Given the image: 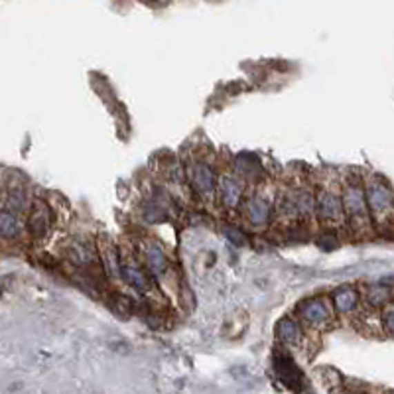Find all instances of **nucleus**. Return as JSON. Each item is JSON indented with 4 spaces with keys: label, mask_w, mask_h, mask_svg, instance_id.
Instances as JSON below:
<instances>
[{
    "label": "nucleus",
    "mask_w": 394,
    "mask_h": 394,
    "mask_svg": "<svg viewBox=\"0 0 394 394\" xmlns=\"http://www.w3.org/2000/svg\"><path fill=\"white\" fill-rule=\"evenodd\" d=\"M341 199H343L345 217L349 219V223L353 227H365L368 223L371 209H368L367 193L363 190V186L361 184H349Z\"/></svg>",
    "instance_id": "obj_1"
},
{
    "label": "nucleus",
    "mask_w": 394,
    "mask_h": 394,
    "mask_svg": "<svg viewBox=\"0 0 394 394\" xmlns=\"http://www.w3.org/2000/svg\"><path fill=\"white\" fill-rule=\"evenodd\" d=\"M367 193V204L371 209V215L375 217H384L394 211V191L393 188L382 179V177L375 176L365 188Z\"/></svg>",
    "instance_id": "obj_2"
},
{
    "label": "nucleus",
    "mask_w": 394,
    "mask_h": 394,
    "mask_svg": "<svg viewBox=\"0 0 394 394\" xmlns=\"http://www.w3.org/2000/svg\"><path fill=\"white\" fill-rule=\"evenodd\" d=\"M123 262H121V268H123V280L128 286H132L136 292L140 294H146L152 290V274L146 268V264H140V260L136 259L135 255H121Z\"/></svg>",
    "instance_id": "obj_3"
},
{
    "label": "nucleus",
    "mask_w": 394,
    "mask_h": 394,
    "mask_svg": "<svg viewBox=\"0 0 394 394\" xmlns=\"http://www.w3.org/2000/svg\"><path fill=\"white\" fill-rule=\"evenodd\" d=\"M52 209L48 201H43L41 197L34 199V204L30 207V215H28V233L32 235L34 241H41L48 237V233L52 229Z\"/></svg>",
    "instance_id": "obj_4"
},
{
    "label": "nucleus",
    "mask_w": 394,
    "mask_h": 394,
    "mask_svg": "<svg viewBox=\"0 0 394 394\" xmlns=\"http://www.w3.org/2000/svg\"><path fill=\"white\" fill-rule=\"evenodd\" d=\"M274 368L278 379L286 384L290 391H304L306 388V377L302 375L298 365L294 363V359L288 353L274 355Z\"/></svg>",
    "instance_id": "obj_5"
},
{
    "label": "nucleus",
    "mask_w": 394,
    "mask_h": 394,
    "mask_svg": "<svg viewBox=\"0 0 394 394\" xmlns=\"http://www.w3.org/2000/svg\"><path fill=\"white\" fill-rule=\"evenodd\" d=\"M188 181L193 190L199 195H209L217 188V176L213 172V168L205 162H191L186 170Z\"/></svg>",
    "instance_id": "obj_6"
},
{
    "label": "nucleus",
    "mask_w": 394,
    "mask_h": 394,
    "mask_svg": "<svg viewBox=\"0 0 394 394\" xmlns=\"http://www.w3.org/2000/svg\"><path fill=\"white\" fill-rule=\"evenodd\" d=\"M298 315L313 327L326 326L327 322L331 319V306L329 302L324 298H313V299H304L296 308Z\"/></svg>",
    "instance_id": "obj_7"
},
{
    "label": "nucleus",
    "mask_w": 394,
    "mask_h": 394,
    "mask_svg": "<svg viewBox=\"0 0 394 394\" xmlns=\"http://www.w3.org/2000/svg\"><path fill=\"white\" fill-rule=\"evenodd\" d=\"M142 257H144V264L150 270V274L154 278H162L168 274V268H170V262H168V257L164 253V248L158 243H146L142 246Z\"/></svg>",
    "instance_id": "obj_8"
},
{
    "label": "nucleus",
    "mask_w": 394,
    "mask_h": 394,
    "mask_svg": "<svg viewBox=\"0 0 394 394\" xmlns=\"http://www.w3.org/2000/svg\"><path fill=\"white\" fill-rule=\"evenodd\" d=\"M219 199L221 204L225 205L227 209H235L241 205L243 199V186L241 181L231 174H225V176L219 179Z\"/></svg>",
    "instance_id": "obj_9"
},
{
    "label": "nucleus",
    "mask_w": 394,
    "mask_h": 394,
    "mask_svg": "<svg viewBox=\"0 0 394 394\" xmlns=\"http://www.w3.org/2000/svg\"><path fill=\"white\" fill-rule=\"evenodd\" d=\"M99 257H101L103 268H105L109 278L123 276V268H121L123 257H121V253L117 250V246L112 245L109 239H101L99 241Z\"/></svg>",
    "instance_id": "obj_10"
},
{
    "label": "nucleus",
    "mask_w": 394,
    "mask_h": 394,
    "mask_svg": "<svg viewBox=\"0 0 394 394\" xmlns=\"http://www.w3.org/2000/svg\"><path fill=\"white\" fill-rule=\"evenodd\" d=\"M315 211L322 221H329V223H335L339 221L345 211H343V199H339L335 193L326 191L317 197V205H315Z\"/></svg>",
    "instance_id": "obj_11"
},
{
    "label": "nucleus",
    "mask_w": 394,
    "mask_h": 394,
    "mask_svg": "<svg viewBox=\"0 0 394 394\" xmlns=\"http://www.w3.org/2000/svg\"><path fill=\"white\" fill-rule=\"evenodd\" d=\"M245 213L246 219L253 223V225H266L268 223V217H270V204L260 197V195H253L250 199H246L245 204Z\"/></svg>",
    "instance_id": "obj_12"
},
{
    "label": "nucleus",
    "mask_w": 394,
    "mask_h": 394,
    "mask_svg": "<svg viewBox=\"0 0 394 394\" xmlns=\"http://www.w3.org/2000/svg\"><path fill=\"white\" fill-rule=\"evenodd\" d=\"M107 306L110 308V312L115 313L117 317H121V319H128V317H132L136 312L135 299L124 296L123 292H109Z\"/></svg>",
    "instance_id": "obj_13"
},
{
    "label": "nucleus",
    "mask_w": 394,
    "mask_h": 394,
    "mask_svg": "<svg viewBox=\"0 0 394 394\" xmlns=\"http://www.w3.org/2000/svg\"><path fill=\"white\" fill-rule=\"evenodd\" d=\"M331 302L339 312H353L355 308L359 306V292L355 290L353 286H341L331 294Z\"/></svg>",
    "instance_id": "obj_14"
},
{
    "label": "nucleus",
    "mask_w": 394,
    "mask_h": 394,
    "mask_svg": "<svg viewBox=\"0 0 394 394\" xmlns=\"http://www.w3.org/2000/svg\"><path fill=\"white\" fill-rule=\"evenodd\" d=\"M0 231L4 239H16L20 231H22V223L18 219V213L4 207L2 209V217H0Z\"/></svg>",
    "instance_id": "obj_15"
},
{
    "label": "nucleus",
    "mask_w": 394,
    "mask_h": 394,
    "mask_svg": "<svg viewBox=\"0 0 394 394\" xmlns=\"http://www.w3.org/2000/svg\"><path fill=\"white\" fill-rule=\"evenodd\" d=\"M276 333H278V339L286 343V345H296V343L302 339V329H299L298 322H294V319H290V317L278 322Z\"/></svg>",
    "instance_id": "obj_16"
},
{
    "label": "nucleus",
    "mask_w": 394,
    "mask_h": 394,
    "mask_svg": "<svg viewBox=\"0 0 394 394\" xmlns=\"http://www.w3.org/2000/svg\"><path fill=\"white\" fill-rule=\"evenodd\" d=\"M142 215H144V219L148 223H164V221H168V211H166L162 201H158V199L146 201L144 209H142Z\"/></svg>",
    "instance_id": "obj_17"
},
{
    "label": "nucleus",
    "mask_w": 394,
    "mask_h": 394,
    "mask_svg": "<svg viewBox=\"0 0 394 394\" xmlns=\"http://www.w3.org/2000/svg\"><path fill=\"white\" fill-rule=\"evenodd\" d=\"M237 170L243 174V176H253V177H260L262 174V166L260 162L255 158V156H250V154H241L239 158H237Z\"/></svg>",
    "instance_id": "obj_18"
},
{
    "label": "nucleus",
    "mask_w": 394,
    "mask_h": 394,
    "mask_svg": "<svg viewBox=\"0 0 394 394\" xmlns=\"http://www.w3.org/2000/svg\"><path fill=\"white\" fill-rule=\"evenodd\" d=\"M393 299V290L388 286H371L367 292V302L373 306H384Z\"/></svg>",
    "instance_id": "obj_19"
},
{
    "label": "nucleus",
    "mask_w": 394,
    "mask_h": 394,
    "mask_svg": "<svg viewBox=\"0 0 394 394\" xmlns=\"http://www.w3.org/2000/svg\"><path fill=\"white\" fill-rule=\"evenodd\" d=\"M6 207L8 209H12L16 213H20V211H24L28 207V195L26 191L22 190V188H16V190L8 191V199H6Z\"/></svg>",
    "instance_id": "obj_20"
},
{
    "label": "nucleus",
    "mask_w": 394,
    "mask_h": 394,
    "mask_svg": "<svg viewBox=\"0 0 394 394\" xmlns=\"http://www.w3.org/2000/svg\"><path fill=\"white\" fill-rule=\"evenodd\" d=\"M335 239H337V237H335L333 233H324V235L319 237L317 243H319V246H324L327 250V248H335V246H337V241H335Z\"/></svg>",
    "instance_id": "obj_21"
},
{
    "label": "nucleus",
    "mask_w": 394,
    "mask_h": 394,
    "mask_svg": "<svg viewBox=\"0 0 394 394\" xmlns=\"http://www.w3.org/2000/svg\"><path fill=\"white\" fill-rule=\"evenodd\" d=\"M382 324H384V331H386L391 337H394V308L384 313V317H382Z\"/></svg>",
    "instance_id": "obj_22"
},
{
    "label": "nucleus",
    "mask_w": 394,
    "mask_h": 394,
    "mask_svg": "<svg viewBox=\"0 0 394 394\" xmlns=\"http://www.w3.org/2000/svg\"><path fill=\"white\" fill-rule=\"evenodd\" d=\"M229 237H231L233 243H237V245H243V243H245V241H243L245 237H243L241 233L237 231V229H235V231H229Z\"/></svg>",
    "instance_id": "obj_23"
}]
</instances>
